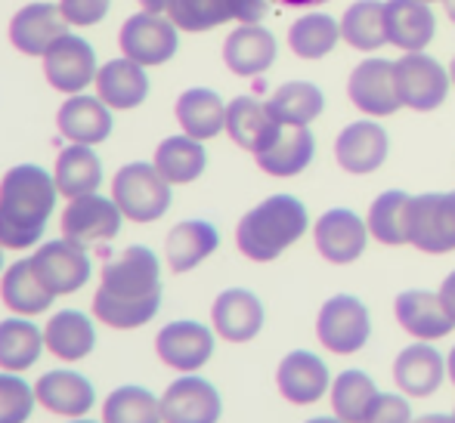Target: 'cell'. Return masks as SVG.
I'll use <instances>...</instances> for the list:
<instances>
[{"label": "cell", "instance_id": "47", "mask_svg": "<svg viewBox=\"0 0 455 423\" xmlns=\"http://www.w3.org/2000/svg\"><path fill=\"white\" fill-rule=\"evenodd\" d=\"M440 300H443L446 312H450L452 322H455V272H450L443 278V287H440Z\"/></svg>", "mask_w": 455, "mask_h": 423}, {"label": "cell", "instance_id": "41", "mask_svg": "<svg viewBox=\"0 0 455 423\" xmlns=\"http://www.w3.org/2000/svg\"><path fill=\"white\" fill-rule=\"evenodd\" d=\"M378 396V387L365 371H341L331 383V408L344 423H365L369 408Z\"/></svg>", "mask_w": 455, "mask_h": 423}, {"label": "cell", "instance_id": "10", "mask_svg": "<svg viewBox=\"0 0 455 423\" xmlns=\"http://www.w3.org/2000/svg\"><path fill=\"white\" fill-rule=\"evenodd\" d=\"M31 269L41 278V285L47 287L53 297H66V294H78L81 287L91 281V256L84 247L72 245L66 239L44 241L35 247V254L28 256Z\"/></svg>", "mask_w": 455, "mask_h": 423}, {"label": "cell", "instance_id": "11", "mask_svg": "<svg viewBox=\"0 0 455 423\" xmlns=\"http://www.w3.org/2000/svg\"><path fill=\"white\" fill-rule=\"evenodd\" d=\"M347 96L363 114L369 118H387V114L400 112V93H396V62L371 56L363 59L360 66L350 72Z\"/></svg>", "mask_w": 455, "mask_h": 423}, {"label": "cell", "instance_id": "55", "mask_svg": "<svg viewBox=\"0 0 455 423\" xmlns=\"http://www.w3.org/2000/svg\"><path fill=\"white\" fill-rule=\"evenodd\" d=\"M4 251H6V247L0 245V275H4Z\"/></svg>", "mask_w": 455, "mask_h": 423}, {"label": "cell", "instance_id": "58", "mask_svg": "<svg viewBox=\"0 0 455 423\" xmlns=\"http://www.w3.org/2000/svg\"><path fill=\"white\" fill-rule=\"evenodd\" d=\"M452 418H455V411H452Z\"/></svg>", "mask_w": 455, "mask_h": 423}, {"label": "cell", "instance_id": "48", "mask_svg": "<svg viewBox=\"0 0 455 423\" xmlns=\"http://www.w3.org/2000/svg\"><path fill=\"white\" fill-rule=\"evenodd\" d=\"M282 6H294V10H307V6H319V4H329V0H275Z\"/></svg>", "mask_w": 455, "mask_h": 423}, {"label": "cell", "instance_id": "33", "mask_svg": "<svg viewBox=\"0 0 455 423\" xmlns=\"http://www.w3.org/2000/svg\"><path fill=\"white\" fill-rule=\"evenodd\" d=\"M102 176H106V170H102V161L93 152V145L72 143L56 158V168H53L56 189H60V195H66L68 201L81 195H91V192H100Z\"/></svg>", "mask_w": 455, "mask_h": 423}, {"label": "cell", "instance_id": "8", "mask_svg": "<svg viewBox=\"0 0 455 423\" xmlns=\"http://www.w3.org/2000/svg\"><path fill=\"white\" fill-rule=\"evenodd\" d=\"M177 25L171 19H164L162 12H133L118 31L121 53L127 59L140 62L143 68L164 66L177 56L180 47V35H177Z\"/></svg>", "mask_w": 455, "mask_h": 423}, {"label": "cell", "instance_id": "18", "mask_svg": "<svg viewBox=\"0 0 455 423\" xmlns=\"http://www.w3.org/2000/svg\"><path fill=\"white\" fill-rule=\"evenodd\" d=\"M264 303L254 291L229 287L211 303V328L227 343H248L264 331Z\"/></svg>", "mask_w": 455, "mask_h": 423}, {"label": "cell", "instance_id": "29", "mask_svg": "<svg viewBox=\"0 0 455 423\" xmlns=\"http://www.w3.org/2000/svg\"><path fill=\"white\" fill-rule=\"evenodd\" d=\"M217 247H220V232H217L214 223L183 220L168 232V241H164V260H168L171 272L183 275V272H192L196 266H202Z\"/></svg>", "mask_w": 455, "mask_h": 423}, {"label": "cell", "instance_id": "19", "mask_svg": "<svg viewBox=\"0 0 455 423\" xmlns=\"http://www.w3.org/2000/svg\"><path fill=\"white\" fill-rule=\"evenodd\" d=\"M329 364L316 352L294 349L275 368V387L279 396L291 405H316L329 393Z\"/></svg>", "mask_w": 455, "mask_h": 423}, {"label": "cell", "instance_id": "13", "mask_svg": "<svg viewBox=\"0 0 455 423\" xmlns=\"http://www.w3.org/2000/svg\"><path fill=\"white\" fill-rule=\"evenodd\" d=\"M35 396L44 411L66 420L87 418L96 405V387L91 383V377H84L81 371L72 368L44 371L35 380Z\"/></svg>", "mask_w": 455, "mask_h": 423}, {"label": "cell", "instance_id": "44", "mask_svg": "<svg viewBox=\"0 0 455 423\" xmlns=\"http://www.w3.org/2000/svg\"><path fill=\"white\" fill-rule=\"evenodd\" d=\"M365 423H412V408H409V402L403 396L378 393Z\"/></svg>", "mask_w": 455, "mask_h": 423}, {"label": "cell", "instance_id": "22", "mask_svg": "<svg viewBox=\"0 0 455 423\" xmlns=\"http://www.w3.org/2000/svg\"><path fill=\"white\" fill-rule=\"evenodd\" d=\"M56 127L68 143L100 145L112 137V108L100 96L75 93L56 112Z\"/></svg>", "mask_w": 455, "mask_h": 423}, {"label": "cell", "instance_id": "1", "mask_svg": "<svg viewBox=\"0 0 455 423\" xmlns=\"http://www.w3.org/2000/svg\"><path fill=\"white\" fill-rule=\"evenodd\" d=\"M162 309V262L152 247L131 245L102 266L93 318L115 331H137Z\"/></svg>", "mask_w": 455, "mask_h": 423}, {"label": "cell", "instance_id": "12", "mask_svg": "<svg viewBox=\"0 0 455 423\" xmlns=\"http://www.w3.org/2000/svg\"><path fill=\"white\" fill-rule=\"evenodd\" d=\"M156 356L180 374H196L214 356V331L192 318L168 322L156 334Z\"/></svg>", "mask_w": 455, "mask_h": 423}, {"label": "cell", "instance_id": "26", "mask_svg": "<svg viewBox=\"0 0 455 423\" xmlns=\"http://www.w3.org/2000/svg\"><path fill=\"white\" fill-rule=\"evenodd\" d=\"M223 62L239 78H258L275 62V37L264 25H239L223 41Z\"/></svg>", "mask_w": 455, "mask_h": 423}, {"label": "cell", "instance_id": "43", "mask_svg": "<svg viewBox=\"0 0 455 423\" xmlns=\"http://www.w3.org/2000/svg\"><path fill=\"white\" fill-rule=\"evenodd\" d=\"M35 405V383L22 380V374L12 371H0V423H28Z\"/></svg>", "mask_w": 455, "mask_h": 423}, {"label": "cell", "instance_id": "17", "mask_svg": "<svg viewBox=\"0 0 455 423\" xmlns=\"http://www.w3.org/2000/svg\"><path fill=\"white\" fill-rule=\"evenodd\" d=\"M316 239V251L331 266H347V262L360 260L365 245H369V226L347 208H331L316 220L313 229Z\"/></svg>", "mask_w": 455, "mask_h": 423}, {"label": "cell", "instance_id": "50", "mask_svg": "<svg viewBox=\"0 0 455 423\" xmlns=\"http://www.w3.org/2000/svg\"><path fill=\"white\" fill-rule=\"evenodd\" d=\"M146 12H164L168 10V0H140Z\"/></svg>", "mask_w": 455, "mask_h": 423}, {"label": "cell", "instance_id": "27", "mask_svg": "<svg viewBox=\"0 0 455 423\" xmlns=\"http://www.w3.org/2000/svg\"><path fill=\"white\" fill-rule=\"evenodd\" d=\"M394 312L396 322L406 334H412L415 340H440L446 334H452L455 322L446 312L440 294L431 291H403L394 300Z\"/></svg>", "mask_w": 455, "mask_h": 423}, {"label": "cell", "instance_id": "7", "mask_svg": "<svg viewBox=\"0 0 455 423\" xmlns=\"http://www.w3.org/2000/svg\"><path fill=\"white\" fill-rule=\"evenodd\" d=\"M409 245L421 254L455 251V189L412 195L409 204Z\"/></svg>", "mask_w": 455, "mask_h": 423}, {"label": "cell", "instance_id": "39", "mask_svg": "<svg viewBox=\"0 0 455 423\" xmlns=\"http://www.w3.org/2000/svg\"><path fill=\"white\" fill-rule=\"evenodd\" d=\"M341 41L363 53H375L387 43L381 0H354L341 16Z\"/></svg>", "mask_w": 455, "mask_h": 423}, {"label": "cell", "instance_id": "35", "mask_svg": "<svg viewBox=\"0 0 455 423\" xmlns=\"http://www.w3.org/2000/svg\"><path fill=\"white\" fill-rule=\"evenodd\" d=\"M152 164L171 185H189L208 168V152L198 139L180 133V137H168L158 143Z\"/></svg>", "mask_w": 455, "mask_h": 423}, {"label": "cell", "instance_id": "56", "mask_svg": "<svg viewBox=\"0 0 455 423\" xmlns=\"http://www.w3.org/2000/svg\"><path fill=\"white\" fill-rule=\"evenodd\" d=\"M450 78H452V84H455V56H452V66H450Z\"/></svg>", "mask_w": 455, "mask_h": 423}, {"label": "cell", "instance_id": "3", "mask_svg": "<svg viewBox=\"0 0 455 423\" xmlns=\"http://www.w3.org/2000/svg\"><path fill=\"white\" fill-rule=\"evenodd\" d=\"M310 216L300 198L270 195L251 208L235 226V247L254 262L279 260L294 241L304 239Z\"/></svg>", "mask_w": 455, "mask_h": 423}, {"label": "cell", "instance_id": "21", "mask_svg": "<svg viewBox=\"0 0 455 423\" xmlns=\"http://www.w3.org/2000/svg\"><path fill=\"white\" fill-rule=\"evenodd\" d=\"M384 28L387 43L403 53H421L437 35V19L427 0H384Z\"/></svg>", "mask_w": 455, "mask_h": 423}, {"label": "cell", "instance_id": "46", "mask_svg": "<svg viewBox=\"0 0 455 423\" xmlns=\"http://www.w3.org/2000/svg\"><path fill=\"white\" fill-rule=\"evenodd\" d=\"M229 16L239 25H258L267 16V0H229Z\"/></svg>", "mask_w": 455, "mask_h": 423}, {"label": "cell", "instance_id": "42", "mask_svg": "<svg viewBox=\"0 0 455 423\" xmlns=\"http://www.w3.org/2000/svg\"><path fill=\"white\" fill-rule=\"evenodd\" d=\"M168 19L180 31L202 35L227 25L233 16H229V0H168Z\"/></svg>", "mask_w": 455, "mask_h": 423}, {"label": "cell", "instance_id": "36", "mask_svg": "<svg viewBox=\"0 0 455 423\" xmlns=\"http://www.w3.org/2000/svg\"><path fill=\"white\" fill-rule=\"evenodd\" d=\"M267 108H270V114L279 124L310 127L323 114L325 96L310 81H288V84L273 90V96L267 99Z\"/></svg>", "mask_w": 455, "mask_h": 423}, {"label": "cell", "instance_id": "14", "mask_svg": "<svg viewBox=\"0 0 455 423\" xmlns=\"http://www.w3.org/2000/svg\"><path fill=\"white\" fill-rule=\"evenodd\" d=\"M223 399L211 380L198 374H183L162 393L164 423H220Z\"/></svg>", "mask_w": 455, "mask_h": 423}, {"label": "cell", "instance_id": "40", "mask_svg": "<svg viewBox=\"0 0 455 423\" xmlns=\"http://www.w3.org/2000/svg\"><path fill=\"white\" fill-rule=\"evenodd\" d=\"M341 41V22L323 12H310L300 16L298 22L288 28V47L300 59H323Z\"/></svg>", "mask_w": 455, "mask_h": 423}, {"label": "cell", "instance_id": "37", "mask_svg": "<svg viewBox=\"0 0 455 423\" xmlns=\"http://www.w3.org/2000/svg\"><path fill=\"white\" fill-rule=\"evenodd\" d=\"M409 204H412V195L403 189H390L381 192V195L371 201L369 208V235L378 239L381 245H409Z\"/></svg>", "mask_w": 455, "mask_h": 423}, {"label": "cell", "instance_id": "23", "mask_svg": "<svg viewBox=\"0 0 455 423\" xmlns=\"http://www.w3.org/2000/svg\"><path fill=\"white\" fill-rule=\"evenodd\" d=\"M282 124L270 114L267 102L254 99V96H235L227 106V133L239 149L260 155L270 149L273 139L279 137Z\"/></svg>", "mask_w": 455, "mask_h": 423}, {"label": "cell", "instance_id": "9", "mask_svg": "<svg viewBox=\"0 0 455 423\" xmlns=\"http://www.w3.org/2000/svg\"><path fill=\"white\" fill-rule=\"evenodd\" d=\"M450 68L440 66L434 56L421 53H403L396 59V93L400 102L412 112H434L450 96Z\"/></svg>", "mask_w": 455, "mask_h": 423}, {"label": "cell", "instance_id": "4", "mask_svg": "<svg viewBox=\"0 0 455 423\" xmlns=\"http://www.w3.org/2000/svg\"><path fill=\"white\" fill-rule=\"evenodd\" d=\"M112 198L131 223H158L174 204L171 183L156 164L131 161L112 176Z\"/></svg>", "mask_w": 455, "mask_h": 423}, {"label": "cell", "instance_id": "34", "mask_svg": "<svg viewBox=\"0 0 455 423\" xmlns=\"http://www.w3.org/2000/svg\"><path fill=\"white\" fill-rule=\"evenodd\" d=\"M44 349H47L44 331L31 318L12 316L0 322V371L25 374L28 368H35Z\"/></svg>", "mask_w": 455, "mask_h": 423}, {"label": "cell", "instance_id": "49", "mask_svg": "<svg viewBox=\"0 0 455 423\" xmlns=\"http://www.w3.org/2000/svg\"><path fill=\"white\" fill-rule=\"evenodd\" d=\"M412 423H455V418L452 414H425V418H419Z\"/></svg>", "mask_w": 455, "mask_h": 423}, {"label": "cell", "instance_id": "45", "mask_svg": "<svg viewBox=\"0 0 455 423\" xmlns=\"http://www.w3.org/2000/svg\"><path fill=\"white\" fill-rule=\"evenodd\" d=\"M60 6H62V16L68 19V25L91 28V25H100L108 16L112 0H60Z\"/></svg>", "mask_w": 455, "mask_h": 423}, {"label": "cell", "instance_id": "5", "mask_svg": "<svg viewBox=\"0 0 455 423\" xmlns=\"http://www.w3.org/2000/svg\"><path fill=\"white\" fill-rule=\"evenodd\" d=\"M121 223H124V214L115 204V198L91 192V195H81L68 201V208L62 210L60 229L66 241L91 251V247L112 241L121 232Z\"/></svg>", "mask_w": 455, "mask_h": 423}, {"label": "cell", "instance_id": "20", "mask_svg": "<svg viewBox=\"0 0 455 423\" xmlns=\"http://www.w3.org/2000/svg\"><path fill=\"white\" fill-rule=\"evenodd\" d=\"M390 139L378 121H354L335 139V158L347 173L365 176L387 161Z\"/></svg>", "mask_w": 455, "mask_h": 423}, {"label": "cell", "instance_id": "31", "mask_svg": "<svg viewBox=\"0 0 455 423\" xmlns=\"http://www.w3.org/2000/svg\"><path fill=\"white\" fill-rule=\"evenodd\" d=\"M0 300L12 316L35 318L53 306V294L41 285V278L31 269V260H16L0 275Z\"/></svg>", "mask_w": 455, "mask_h": 423}, {"label": "cell", "instance_id": "28", "mask_svg": "<svg viewBox=\"0 0 455 423\" xmlns=\"http://www.w3.org/2000/svg\"><path fill=\"white\" fill-rule=\"evenodd\" d=\"M44 346L60 362H81L96 349L93 318L81 309H60L44 325Z\"/></svg>", "mask_w": 455, "mask_h": 423}, {"label": "cell", "instance_id": "30", "mask_svg": "<svg viewBox=\"0 0 455 423\" xmlns=\"http://www.w3.org/2000/svg\"><path fill=\"white\" fill-rule=\"evenodd\" d=\"M313 158H316V137L310 133V127L282 124L273 145L260 152V155H254V161H258V168L264 173H270V176L288 179L304 173L313 164Z\"/></svg>", "mask_w": 455, "mask_h": 423}, {"label": "cell", "instance_id": "6", "mask_svg": "<svg viewBox=\"0 0 455 423\" xmlns=\"http://www.w3.org/2000/svg\"><path fill=\"white\" fill-rule=\"evenodd\" d=\"M316 337L335 356H354L371 337V318L360 297L354 294H335L325 300L316 318Z\"/></svg>", "mask_w": 455, "mask_h": 423}, {"label": "cell", "instance_id": "51", "mask_svg": "<svg viewBox=\"0 0 455 423\" xmlns=\"http://www.w3.org/2000/svg\"><path fill=\"white\" fill-rule=\"evenodd\" d=\"M446 371H450V377H452V387H455V346H452L450 358H446Z\"/></svg>", "mask_w": 455, "mask_h": 423}, {"label": "cell", "instance_id": "2", "mask_svg": "<svg viewBox=\"0 0 455 423\" xmlns=\"http://www.w3.org/2000/svg\"><path fill=\"white\" fill-rule=\"evenodd\" d=\"M53 173L37 164H16L0 179V245L6 251H28L44 239L50 216L56 210Z\"/></svg>", "mask_w": 455, "mask_h": 423}, {"label": "cell", "instance_id": "24", "mask_svg": "<svg viewBox=\"0 0 455 423\" xmlns=\"http://www.w3.org/2000/svg\"><path fill=\"white\" fill-rule=\"evenodd\" d=\"M96 96L106 102L112 112H131L140 108L149 96V74L140 62L127 59H108L106 66L96 72Z\"/></svg>", "mask_w": 455, "mask_h": 423}, {"label": "cell", "instance_id": "15", "mask_svg": "<svg viewBox=\"0 0 455 423\" xmlns=\"http://www.w3.org/2000/svg\"><path fill=\"white\" fill-rule=\"evenodd\" d=\"M96 53L78 35H66L44 53V78L60 93H84L96 81Z\"/></svg>", "mask_w": 455, "mask_h": 423}, {"label": "cell", "instance_id": "57", "mask_svg": "<svg viewBox=\"0 0 455 423\" xmlns=\"http://www.w3.org/2000/svg\"><path fill=\"white\" fill-rule=\"evenodd\" d=\"M427 4H434V0H427Z\"/></svg>", "mask_w": 455, "mask_h": 423}, {"label": "cell", "instance_id": "52", "mask_svg": "<svg viewBox=\"0 0 455 423\" xmlns=\"http://www.w3.org/2000/svg\"><path fill=\"white\" fill-rule=\"evenodd\" d=\"M443 6H446V16L455 22V0H443Z\"/></svg>", "mask_w": 455, "mask_h": 423}, {"label": "cell", "instance_id": "25", "mask_svg": "<svg viewBox=\"0 0 455 423\" xmlns=\"http://www.w3.org/2000/svg\"><path fill=\"white\" fill-rule=\"evenodd\" d=\"M446 377V358L434 349L427 340L412 343L396 356L394 362V383L412 399H427L440 389Z\"/></svg>", "mask_w": 455, "mask_h": 423}, {"label": "cell", "instance_id": "16", "mask_svg": "<svg viewBox=\"0 0 455 423\" xmlns=\"http://www.w3.org/2000/svg\"><path fill=\"white\" fill-rule=\"evenodd\" d=\"M66 35L68 19L62 16V6L50 4V0H35L10 19V43L25 56L44 59V53Z\"/></svg>", "mask_w": 455, "mask_h": 423}, {"label": "cell", "instance_id": "53", "mask_svg": "<svg viewBox=\"0 0 455 423\" xmlns=\"http://www.w3.org/2000/svg\"><path fill=\"white\" fill-rule=\"evenodd\" d=\"M307 423H344V420H338V418H313V420H307Z\"/></svg>", "mask_w": 455, "mask_h": 423}, {"label": "cell", "instance_id": "32", "mask_svg": "<svg viewBox=\"0 0 455 423\" xmlns=\"http://www.w3.org/2000/svg\"><path fill=\"white\" fill-rule=\"evenodd\" d=\"M174 114L186 137L198 139V143L214 139L220 130H227V106H223L220 93L208 87H189L186 93H180Z\"/></svg>", "mask_w": 455, "mask_h": 423}, {"label": "cell", "instance_id": "54", "mask_svg": "<svg viewBox=\"0 0 455 423\" xmlns=\"http://www.w3.org/2000/svg\"><path fill=\"white\" fill-rule=\"evenodd\" d=\"M68 423H102V420H91V418H78V420H68Z\"/></svg>", "mask_w": 455, "mask_h": 423}, {"label": "cell", "instance_id": "38", "mask_svg": "<svg viewBox=\"0 0 455 423\" xmlns=\"http://www.w3.org/2000/svg\"><path fill=\"white\" fill-rule=\"evenodd\" d=\"M102 423H164L162 420V396L152 389L124 383L102 399Z\"/></svg>", "mask_w": 455, "mask_h": 423}]
</instances>
